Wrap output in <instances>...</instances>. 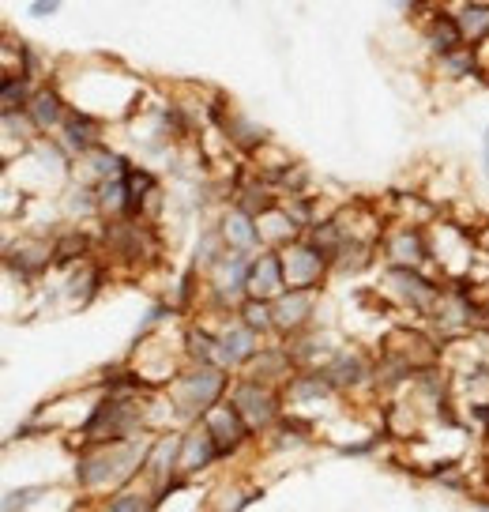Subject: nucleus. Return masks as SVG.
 Listing matches in <instances>:
<instances>
[{
	"mask_svg": "<svg viewBox=\"0 0 489 512\" xmlns=\"http://www.w3.org/2000/svg\"><path fill=\"white\" fill-rule=\"evenodd\" d=\"M380 264L388 268H429L433 272V245H429V226L422 223H395L384 226L380 238Z\"/></svg>",
	"mask_w": 489,
	"mask_h": 512,
	"instance_id": "obj_9",
	"label": "nucleus"
},
{
	"mask_svg": "<svg viewBox=\"0 0 489 512\" xmlns=\"http://www.w3.org/2000/svg\"><path fill=\"white\" fill-rule=\"evenodd\" d=\"M140 437H151L143 396H98L87 422L68 433V445L76 452L83 445H113V441H140Z\"/></svg>",
	"mask_w": 489,
	"mask_h": 512,
	"instance_id": "obj_2",
	"label": "nucleus"
},
{
	"mask_svg": "<svg viewBox=\"0 0 489 512\" xmlns=\"http://www.w3.org/2000/svg\"><path fill=\"white\" fill-rule=\"evenodd\" d=\"M226 253H230V249H226V241H222V234H219V223H207L204 230H200V238H196V249H192V268L200 275H207Z\"/></svg>",
	"mask_w": 489,
	"mask_h": 512,
	"instance_id": "obj_34",
	"label": "nucleus"
},
{
	"mask_svg": "<svg viewBox=\"0 0 489 512\" xmlns=\"http://www.w3.org/2000/svg\"><path fill=\"white\" fill-rule=\"evenodd\" d=\"M204 430L211 433V441H215V448H219L222 464L237 460L245 448H253L256 441H260V437L249 430V422L241 418V411H237L230 400L219 403L211 415H204Z\"/></svg>",
	"mask_w": 489,
	"mask_h": 512,
	"instance_id": "obj_12",
	"label": "nucleus"
},
{
	"mask_svg": "<svg viewBox=\"0 0 489 512\" xmlns=\"http://www.w3.org/2000/svg\"><path fill=\"white\" fill-rule=\"evenodd\" d=\"M132 170H136V159L106 140V144H98L91 155H83V159L72 166V181L98 185V181H110V177H128Z\"/></svg>",
	"mask_w": 489,
	"mask_h": 512,
	"instance_id": "obj_20",
	"label": "nucleus"
},
{
	"mask_svg": "<svg viewBox=\"0 0 489 512\" xmlns=\"http://www.w3.org/2000/svg\"><path fill=\"white\" fill-rule=\"evenodd\" d=\"M482 174H486V181H489V125H486V132H482Z\"/></svg>",
	"mask_w": 489,
	"mask_h": 512,
	"instance_id": "obj_40",
	"label": "nucleus"
},
{
	"mask_svg": "<svg viewBox=\"0 0 489 512\" xmlns=\"http://www.w3.org/2000/svg\"><path fill=\"white\" fill-rule=\"evenodd\" d=\"M98 256L110 268L143 275L162 260V238H158L155 223H143V219L102 223L98 226Z\"/></svg>",
	"mask_w": 489,
	"mask_h": 512,
	"instance_id": "obj_4",
	"label": "nucleus"
},
{
	"mask_svg": "<svg viewBox=\"0 0 489 512\" xmlns=\"http://www.w3.org/2000/svg\"><path fill=\"white\" fill-rule=\"evenodd\" d=\"M98 211H102V223H117V219H132V189H128V177H110V181H98Z\"/></svg>",
	"mask_w": 489,
	"mask_h": 512,
	"instance_id": "obj_31",
	"label": "nucleus"
},
{
	"mask_svg": "<svg viewBox=\"0 0 489 512\" xmlns=\"http://www.w3.org/2000/svg\"><path fill=\"white\" fill-rule=\"evenodd\" d=\"M249 264L253 256L245 253H226L204 275V309L219 313V317H234L237 305L249 298Z\"/></svg>",
	"mask_w": 489,
	"mask_h": 512,
	"instance_id": "obj_7",
	"label": "nucleus"
},
{
	"mask_svg": "<svg viewBox=\"0 0 489 512\" xmlns=\"http://www.w3.org/2000/svg\"><path fill=\"white\" fill-rule=\"evenodd\" d=\"M230 204L241 211H249L253 219H260V215H268L271 208H279V192L271 189L260 174L237 177V181H230Z\"/></svg>",
	"mask_w": 489,
	"mask_h": 512,
	"instance_id": "obj_26",
	"label": "nucleus"
},
{
	"mask_svg": "<svg viewBox=\"0 0 489 512\" xmlns=\"http://www.w3.org/2000/svg\"><path fill=\"white\" fill-rule=\"evenodd\" d=\"M151 445L155 433L140 437V441H113V445H83L72 452V486L76 494L98 497L117 494L132 482L143 479L147 460H151Z\"/></svg>",
	"mask_w": 489,
	"mask_h": 512,
	"instance_id": "obj_1",
	"label": "nucleus"
},
{
	"mask_svg": "<svg viewBox=\"0 0 489 512\" xmlns=\"http://www.w3.org/2000/svg\"><path fill=\"white\" fill-rule=\"evenodd\" d=\"M53 494V482H19L12 490H4L0 512H34L38 501H46Z\"/></svg>",
	"mask_w": 489,
	"mask_h": 512,
	"instance_id": "obj_35",
	"label": "nucleus"
},
{
	"mask_svg": "<svg viewBox=\"0 0 489 512\" xmlns=\"http://www.w3.org/2000/svg\"><path fill=\"white\" fill-rule=\"evenodd\" d=\"M181 448H185V430H166L155 433V445H151V460H147V471L143 479L151 490L166 486L170 479L181 475Z\"/></svg>",
	"mask_w": 489,
	"mask_h": 512,
	"instance_id": "obj_21",
	"label": "nucleus"
},
{
	"mask_svg": "<svg viewBox=\"0 0 489 512\" xmlns=\"http://www.w3.org/2000/svg\"><path fill=\"white\" fill-rule=\"evenodd\" d=\"M279 253H283V272L290 290H324V283L332 279V260L320 253L309 238L294 241Z\"/></svg>",
	"mask_w": 489,
	"mask_h": 512,
	"instance_id": "obj_11",
	"label": "nucleus"
},
{
	"mask_svg": "<svg viewBox=\"0 0 489 512\" xmlns=\"http://www.w3.org/2000/svg\"><path fill=\"white\" fill-rule=\"evenodd\" d=\"M245 328H253L256 336L264 339H275V309H271V302H260V298H245V302L237 305L234 313Z\"/></svg>",
	"mask_w": 489,
	"mask_h": 512,
	"instance_id": "obj_36",
	"label": "nucleus"
},
{
	"mask_svg": "<svg viewBox=\"0 0 489 512\" xmlns=\"http://www.w3.org/2000/svg\"><path fill=\"white\" fill-rule=\"evenodd\" d=\"M230 384H234V373H230V369L185 362L181 373H177L162 392L174 403L181 426H196V422H204V415H211L219 403L230 400Z\"/></svg>",
	"mask_w": 489,
	"mask_h": 512,
	"instance_id": "obj_3",
	"label": "nucleus"
},
{
	"mask_svg": "<svg viewBox=\"0 0 489 512\" xmlns=\"http://www.w3.org/2000/svg\"><path fill=\"white\" fill-rule=\"evenodd\" d=\"M433 76L444 83H467V80H489L482 72V61H478V49L474 46H459L452 53H444L433 61Z\"/></svg>",
	"mask_w": 489,
	"mask_h": 512,
	"instance_id": "obj_28",
	"label": "nucleus"
},
{
	"mask_svg": "<svg viewBox=\"0 0 489 512\" xmlns=\"http://www.w3.org/2000/svg\"><path fill=\"white\" fill-rule=\"evenodd\" d=\"M230 403H234L241 418L249 422V430L256 437L275 430V422L286 415V400H283V388H271V384H260L253 377H241L237 373L234 384H230Z\"/></svg>",
	"mask_w": 489,
	"mask_h": 512,
	"instance_id": "obj_8",
	"label": "nucleus"
},
{
	"mask_svg": "<svg viewBox=\"0 0 489 512\" xmlns=\"http://www.w3.org/2000/svg\"><path fill=\"white\" fill-rule=\"evenodd\" d=\"M57 211L64 215V223L72 226H87V223H102V211H98V192L95 185H83V181H68L61 189V200H57Z\"/></svg>",
	"mask_w": 489,
	"mask_h": 512,
	"instance_id": "obj_27",
	"label": "nucleus"
},
{
	"mask_svg": "<svg viewBox=\"0 0 489 512\" xmlns=\"http://www.w3.org/2000/svg\"><path fill=\"white\" fill-rule=\"evenodd\" d=\"M215 223H219V234H222V241H226V249H230V253L256 256L260 249H264V238H260V219H253L249 211L226 204V208L215 215Z\"/></svg>",
	"mask_w": 489,
	"mask_h": 512,
	"instance_id": "obj_22",
	"label": "nucleus"
},
{
	"mask_svg": "<svg viewBox=\"0 0 489 512\" xmlns=\"http://www.w3.org/2000/svg\"><path fill=\"white\" fill-rule=\"evenodd\" d=\"M110 140V125L95 117V113H83V110H72L68 113V121L61 125L57 132V144L72 155V162H79L83 155H91L98 144H106Z\"/></svg>",
	"mask_w": 489,
	"mask_h": 512,
	"instance_id": "obj_19",
	"label": "nucleus"
},
{
	"mask_svg": "<svg viewBox=\"0 0 489 512\" xmlns=\"http://www.w3.org/2000/svg\"><path fill=\"white\" fill-rule=\"evenodd\" d=\"M260 238H264V249H286V245H294V241L305 238V230H301L290 215L279 208H271L268 215H260Z\"/></svg>",
	"mask_w": 489,
	"mask_h": 512,
	"instance_id": "obj_32",
	"label": "nucleus"
},
{
	"mask_svg": "<svg viewBox=\"0 0 489 512\" xmlns=\"http://www.w3.org/2000/svg\"><path fill=\"white\" fill-rule=\"evenodd\" d=\"M448 12L456 19L459 34L467 46H486L489 42V4H478V0H452Z\"/></svg>",
	"mask_w": 489,
	"mask_h": 512,
	"instance_id": "obj_29",
	"label": "nucleus"
},
{
	"mask_svg": "<svg viewBox=\"0 0 489 512\" xmlns=\"http://www.w3.org/2000/svg\"><path fill=\"white\" fill-rule=\"evenodd\" d=\"M170 320H185V317H181V309L170 298H155V302L147 305V313L140 317V324H136V336H132L128 347H140L143 339L158 336L162 328H170Z\"/></svg>",
	"mask_w": 489,
	"mask_h": 512,
	"instance_id": "obj_33",
	"label": "nucleus"
},
{
	"mask_svg": "<svg viewBox=\"0 0 489 512\" xmlns=\"http://www.w3.org/2000/svg\"><path fill=\"white\" fill-rule=\"evenodd\" d=\"M380 448V433H369L362 441H347V445H339V456H354V460H362V456H373Z\"/></svg>",
	"mask_w": 489,
	"mask_h": 512,
	"instance_id": "obj_38",
	"label": "nucleus"
},
{
	"mask_svg": "<svg viewBox=\"0 0 489 512\" xmlns=\"http://www.w3.org/2000/svg\"><path fill=\"white\" fill-rule=\"evenodd\" d=\"M61 275L64 279H61V287H57V298L68 302V309H87V305L98 302V294L106 290L113 272L102 256H95V260H87V264H79V268L61 272Z\"/></svg>",
	"mask_w": 489,
	"mask_h": 512,
	"instance_id": "obj_15",
	"label": "nucleus"
},
{
	"mask_svg": "<svg viewBox=\"0 0 489 512\" xmlns=\"http://www.w3.org/2000/svg\"><path fill=\"white\" fill-rule=\"evenodd\" d=\"M373 366H377L373 354L362 351L358 343H343V347L320 366V373L328 377V384H332L339 396H354V392L373 388Z\"/></svg>",
	"mask_w": 489,
	"mask_h": 512,
	"instance_id": "obj_10",
	"label": "nucleus"
},
{
	"mask_svg": "<svg viewBox=\"0 0 489 512\" xmlns=\"http://www.w3.org/2000/svg\"><path fill=\"white\" fill-rule=\"evenodd\" d=\"M286 272H283V253L279 249H260L249 264V298L260 302H275L279 294H286Z\"/></svg>",
	"mask_w": 489,
	"mask_h": 512,
	"instance_id": "obj_24",
	"label": "nucleus"
},
{
	"mask_svg": "<svg viewBox=\"0 0 489 512\" xmlns=\"http://www.w3.org/2000/svg\"><path fill=\"white\" fill-rule=\"evenodd\" d=\"M61 4H64V0H31V4H27V16L42 23V19L57 16V12H61Z\"/></svg>",
	"mask_w": 489,
	"mask_h": 512,
	"instance_id": "obj_39",
	"label": "nucleus"
},
{
	"mask_svg": "<svg viewBox=\"0 0 489 512\" xmlns=\"http://www.w3.org/2000/svg\"><path fill=\"white\" fill-rule=\"evenodd\" d=\"M95 512H162L155 490L147 482H132L117 494H106L95 501Z\"/></svg>",
	"mask_w": 489,
	"mask_h": 512,
	"instance_id": "obj_30",
	"label": "nucleus"
},
{
	"mask_svg": "<svg viewBox=\"0 0 489 512\" xmlns=\"http://www.w3.org/2000/svg\"><path fill=\"white\" fill-rule=\"evenodd\" d=\"M34 87H38V83L23 80V76H4V83H0V113H23L27 110Z\"/></svg>",
	"mask_w": 489,
	"mask_h": 512,
	"instance_id": "obj_37",
	"label": "nucleus"
},
{
	"mask_svg": "<svg viewBox=\"0 0 489 512\" xmlns=\"http://www.w3.org/2000/svg\"><path fill=\"white\" fill-rule=\"evenodd\" d=\"M448 279L433 275L429 268H377V294L392 309H407L414 317H433L441 305Z\"/></svg>",
	"mask_w": 489,
	"mask_h": 512,
	"instance_id": "obj_5",
	"label": "nucleus"
},
{
	"mask_svg": "<svg viewBox=\"0 0 489 512\" xmlns=\"http://www.w3.org/2000/svg\"><path fill=\"white\" fill-rule=\"evenodd\" d=\"M283 400H286V411L313 418L309 411H324V407H332V403L339 400V392L328 384V377H324L320 369H298V373L286 381Z\"/></svg>",
	"mask_w": 489,
	"mask_h": 512,
	"instance_id": "obj_14",
	"label": "nucleus"
},
{
	"mask_svg": "<svg viewBox=\"0 0 489 512\" xmlns=\"http://www.w3.org/2000/svg\"><path fill=\"white\" fill-rule=\"evenodd\" d=\"M23 113H27V121L34 125L38 136H57L61 125L68 121V113H72V102H68L61 83L49 80V83H38V87H34V95Z\"/></svg>",
	"mask_w": 489,
	"mask_h": 512,
	"instance_id": "obj_16",
	"label": "nucleus"
},
{
	"mask_svg": "<svg viewBox=\"0 0 489 512\" xmlns=\"http://www.w3.org/2000/svg\"><path fill=\"white\" fill-rule=\"evenodd\" d=\"M294 373H298V366H294V358H290L283 339H268L253 362L241 369V377H253V381L271 384V388H286V381Z\"/></svg>",
	"mask_w": 489,
	"mask_h": 512,
	"instance_id": "obj_23",
	"label": "nucleus"
},
{
	"mask_svg": "<svg viewBox=\"0 0 489 512\" xmlns=\"http://www.w3.org/2000/svg\"><path fill=\"white\" fill-rule=\"evenodd\" d=\"M57 230H19L16 234H8L4 230V275H8V283H16L19 287H38V283H46L49 272H57V238H53Z\"/></svg>",
	"mask_w": 489,
	"mask_h": 512,
	"instance_id": "obj_6",
	"label": "nucleus"
},
{
	"mask_svg": "<svg viewBox=\"0 0 489 512\" xmlns=\"http://www.w3.org/2000/svg\"><path fill=\"white\" fill-rule=\"evenodd\" d=\"M222 464L219 448L211 441V433L204 430V422L196 426H185V448H181V475L189 479H200L207 471H215Z\"/></svg>",
	"mask_w": 489,
	"mask_h": 512,
	"instance_id": "obj_25",
	"label": "nucleus"
},
{
	"mask_svg": "<svg viewBox=\"0 0 489 512\" xmlns=\"http://www.w3.org/2000/svg\"><path fill=\"white\" fill-rule=\"evenodd\" d=\"M215 132H219L222 140H226V147H230V151L245 155V159H256V155H260V151L271 144L268 128L260 125V121H253L249 113L234 110V106H226V113L219 117Z\"/></svg>",
	"mask_w": 489,
	"mask_h": 512,
	"instance_id": "obj_17",
	"label": "nucleus"
},
{
	"mask_svg": "<svg viewBox=\"0 0 489 512\" xmlns=\"http://www.w3.org/2000/svg\"><path fill=\"white\" fill-rule=\"evenodd\" d=\"M275 339H294L309 332L320 313V290H286L275 302Z\"/></svg>",
	"mask_w": 489,
	"mask_h": 512,
	"instance_id": "obj_13",
	"label": "nucleus"
},
{
	"mask_svg": "<svg viewBox=\"0 0 489 512\" xmlns=\"http://www.w3.org/2000/svg\"><path fill=\"white\" fill-rule=\"evenodd\" d=\"M268 339L256 336L253 328H245L237 317H226L219 324V366L230 369V373H241V369L253 362L256 354H260V347H264Z\"/></svg>",
	"mask_w": 489,
	"mask_h": 512,
	"instance_id": "obj_18",
	"label": "nucleus"
},
{
	"mask_svg": "<svg viewBox=\"0 0 489 512\" xmlns=\"http://www.w3.org/2000/svg\"><path fill=\"white\" fill-rule=\"evenodd\" d=\"M471 501L478 505V512H489V494H474Z\"/></svg>",
	"mask_w": 489,
	"mask_h": 512,
	"instance_id": "obj_41",
	"label": "nucleus"
}]
</instances>
